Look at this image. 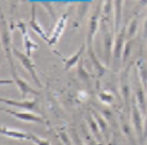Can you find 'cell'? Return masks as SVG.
<instances>
[{
	"instance_id": "obj_1",
	"label": "cell",
	"mask_w": 147,
	"mask_h": 145,
	"mask_svg": "<svg viewBox=\"0 0 147 145\" xmlns=\"http://www.w3.org/2000/svg\"><path fill=\"white\" fill-rule=\"evenodd\" d=\"M6 21L5 17L1 14V45L4 50L5 57L9 63V66H15L14 64V55H13V40H12V28Z\"/></svg>"
},
{
	"instance_id": "obj_2",
	"label": "cell",
	"mask_w": 147,
	"mask_h": 145,
	"mask_svg": "<svg viewBox=\"0 0 147 145\" xmlns=\"http://www.w3.org/2000/svg\"><path fill=\"white\" fill-rule=\"evenodd\" d=\"M132 64L124 67L122 72L120 74V92L123 99L126 103V109L130 111V103H131V80H130V71H131Z\"/></svg>"
},
{
	"instance_id": "obj_3",
	"label": "cell",
	"mask_w": 147,
	"mask_h": 145,
	"mask_svg": "<svg viewBox=\"0 0 147 145\" xmlns=\"http://www.w3.org/2000/svg\"><path fill=\"white\" fill-rule=\"evenodd\" d=\"M109 23L106 21V18L102 16L101 23H100V30L102 33V41H103V51L104 57L107 60V63H109L113 59V31L109 28Z\"/></svg>"
},
{
	"instance_id": "obj_4",
	"label": "cell",
	"mask_w": 147,
	"mask_h": 145,
	"mask_svg": "<svg viewBox=\"0 0 147 145\" xmlns=\"http://www.w3.org/2000/svg\"><path fill=\"white\" fill-rule=\"evenodd\" d=\"M130 118H131V124L134 127V130L136 133V136L139 139H144V118L143 113L139 108L137 100L132 95L131 103H130Z\"/></svg>"
},
{
	"instance_id": "obj_5",
	"label": "cell",
	"mask_w": 147,
	"mask_h": 145,
	"mask_svg": "<svg viewBox=\"0 0 147 145\" xmlns=\"http://www.w3.org/2000/svg\"><path fill=\"white\" fill-rule=\"evenodd\" d=\"M13 55H14V57L19 61V63L21 64V66L26 70V72L31 75L32 79L35 82V84H36L38 87H42L39 76L37 74L36 66H35L34 61L32 60V58H30V57H28L25 53H23L22 51L18 50L15 46L13 47Z\"/></svg>"
},
{
	"instance_id": "obj_6",
	"label": "cell",
	"mask_w": 147,
	"mask_h": 145,
	"mask_svg": "<svg viewBox=\"0 0 147 145\" xmlns=\"http://www.w3.org/2000/svg\"><path fill=\"white\" fill-rule=\"evenodd\" d=\"M101 17H102V7L98 5L96 9L92 12L90 15L88 21V30H87V36H86V46L87 48L94 47L92 42L95 39V36L97 35L98 30L100 29V23H101Z\"/></svg>"
},
{
	"instance_id": "obj_7",
	"label": "cell",
	"mask_w": 147,
	"mask_h": 145,
	"mask_svg": "<svg viewBox=\"0 0 147 145\" xmlns=\"http://www.w3.org/2000/svg\"><path fill=\"white\" fill-rule=\"evenodd\" d=\"M132 89H134V97L137 100V103H138L139 108L142 111L143 115H146L147 113V93L146 90L144 89L143 85H142L141 80L139 78L138 74L135 70V78L132 80Z\"/></svg>"
},
{
	"instance_id": "obj_8",
	"label": "cell",
	"mask_w": 147,
	"mask_h": 145,
	"mask_svg": "<svg viewBox=\"0 0 147 145\" xmlns=\"http://www.w3.org/2000/svg\"><path fill=\"white\" fill-rule=\"evenodd\" d=\"M9 67H11V73H12L13 79H14L15 85L17 86L19 92H20V94H21L22 99H25V98L28 97V95H35V96H39V95H40L39 92H38L36 89H34L33 87H31L28 82H25L24 79L21 78V77L18 75L17 70H16V67L15 66H9Z\"/></svg>"
},
{
	"instance_id": "obj_9",
	"label": "cell",
	"mask_w": 147,
	"mask_h": 145,
	"mask_svg": "<svg viewBox=\"0 0 147 145\" xmlns=\"http://www.w3.org/2000/svg\"><path fill=\"white\" fill-rule=\"evenodd\" d=\"M3 112L7 113L9 115H12L13 117H15L16 119H18L23 122H28V123H45L44 118L42 116L38 115L34 112H23V111H14V110H6L2 109Z\"/></svg>"
},
{
	"instance_id": "obj_10",
	"label": "cell",
	"mask_w": 147,
	"mask_h": 145,
	"mask_svg": "<svg viewBox=\"0 0 147 145\" xmlns=\"http://www.w3.org/2000/svg\"><path fill=\"white\" fill-rule=\"evenodd\" d=\"M126 28L122 26V28L120 29V31L117 33V37L115 39V43H113V60L116 63H120L122 62V55H123V50L125 47V41H126Z\"/></svg>"
},
{
	"instance_id": "obj_11",
	"label": "cell",
	"mask_w": 147,
	"mask_h": 145,
	"mask_svg": "<svg viewBox=\"0 0 147 145\" xmlns=\"http://www.w3.org/2000/svg\"><path fill=\"white\" fill-rule=\"evenodd\" d=\"M1 102L6 104L9 106H14L17 109H23L28 110V112H33V111H39V104H38V100L36 98L33 99H22V100H14L9 99V98H1Z\"/></svg>"
},
{
	"instance_id": "obj_12",
	"label": "cell",
	"mask_w": 147,
	"mask_h": 145,
	"mask_svg": "<svg viewBox=\"0 0 147 145\" xmlns=\"http://www.w3.org/2000/svg\"><path fill=\"white\" fill-rule=\"evenodd\" d=\"M68 20V12L62 14V16L59 18V20L56 22L55 27L53 29L52 35L49 36V45L53 46L55 45L56 43L58 42L59 39L61 38L62 33L64 31V29L66 28V23H67Z\"/></svg>"
},
{
	"instance_id": "obj_13",
	"label": "cell",
	"mask_w": 147,
	"mask_h": 145,
	"mask_svg": "<svg viewBox=\"0 0 147 145\" xmlns=\"http://www.w3.org/2000/svg\"><path fill=\"white\" fill-rule=\"evenodd\" d=\"M36 3L33 2L31 6V19L28 21V26L31 29H33L35 33L38 35L39 37H41L44 41H45L47 44H49V37L47 36V33H45V30L43 29L42 25L38 22V19H37V12H36Z\"/></svg>"
},
{
	"instance_id": "obj_14",
	"label": "cell",
	"mask_w": 147,
	"mask_h": 145,
	"mask_svg": "<svg viewBox=\"0 0 147 145\" xmlns=\"http://www.w3.org/2000/svg\"><path fill=\"white\" fill-rule=\"evenodd\" d=\"M1 135L11 139L19 140V141H30L31 140V133H26L23 130H15V128H11V127L1 126L0 130Z\"/></svg>"
},
{
	"instance_id": "obj_15",
	"label": "cell",
	"mask_w": 147,
	"mask_h": 145,
	"mask_svg": "<svg viewBox=\"0 0 147 145\" xmlns=\"http://www.w3.org/2000/svg\"><path fill=\"white\" fill-rule=\"evenodd\" d=\"M86 48H87L86 43H83L82 45L79 47V49L77 50L76 53H74L73 55H71V57H69V58L64 59V60H63L65 71H69V70H71L74 66H76V65H78V64H79L80 61L82 60V59H81V57H82L83 52H84V50H85Z\"/></svg>"
},
{
	"instance_id": "obj_16",
	"label": "cell",
	"mask_w": 147,
	"mask_h": 145,
	"mask_svg": "<svg viewBox=\"0 0 147 145\" xmlns=\"http://www.w3.org/2000/svg\"><path fill=\"white\" fill-rule=\"evenodd\" d=\"M135 70L147 93V62L143 58L138 59L135 63Z\"/></svg>"
},
{
	"instance_id": "obj_17",
	"label": "cell",
	"mask_w": 147,
	"mask_h": 145,
	"mask_svg": "<svg viewBox=\"0 0 147 145\" xmlns=\"http://www.w3.org/2000/svg\"><path fill=\"white\" fill-rule=\"evenodd\" d=\"M86 122H87V126L89 128V132L92 134V136L96 139V141L100 145H104V143H103V135H102L100 127H99L97 121L95 120V118L92 117V115L87 116Z\"/></svg>"
},
{
	"instance_id": "obj_18",
	"label": "cell",
	"mask_w": 147,
	"mask_h": 145,
	"mask_svg": "<svg viewBox=\"0 0 147 145\" xmlns=\"http://www.w3.org/2000/svg\"><path fill=\"white\" fill-rule=\"evenodd\" d=\"M123 2L122 1H115L113 2V26L115 33H118L121 29L123 16Z\"/></svg>"
},
{
	"instance_id": "obj_19",
	"label": "cell",
	"mask_w": 147,
	"mask_h": 145,
	"mask_svg": "<svg viewBox=\"0 0 147 145\" xmlns=\"http://www.w3.org/2000/svg\"><path fill=\"white\" fill-rule=\"evenodd\" d=\"M87 53H88L89 59H90V61H92V67H94V68L96 69V71L98 72L99 76H102L105 72H106V68H105V66L102 64L101 61L99 60L98 57H97L95 50H94V47H89V48H87Z\"/></svg>"
},
{
	"instance_id": "obj_20",
	"label": "cell",
	"mask_w": 147,
	"mask_h": 145,
	"mask_svg": "<svg viewBox=\"0 0 147 145\" xmlns=\"http://www.w3.org/2000/svg\"><path fill=\"white\" fill-rule=\"evenodd\" d=\"M22 41H23V46H24V50H25V55L32 58V53L34 50L39 48V45L35 42L34 40L32 39L28 33H24L23 36H22Z\"/></svg>"
},
{
	"instance_id": "obj_21",
	"label": "cell",
	"mask_w": 147,
	"mask_h": 145,
	"mask_svg": "<svg viewBox=\"0 0 147 145\" xmlns=\"http://www.w3.org/2000/svg\"><path fill=\"white\" fill-rule=\"evenodd\" d=\"M92 117L95 118V120L97 121V123H98L99 127H100V130H101L103 137H105L106 134L108 133L107 132L108 123H107V121H106V119L102 115H100L98 112H96V111H92Z\"/></svg>"
},
{
	"instance_id": "obj_22",
	"label": "cell",
	"mask_w": 147,
	"mask_h": 145,
	"mask_svg": "<svg viewBox=\"0 0 147 145\" xmlns=\"http://www.w3.org/2000/svg\"><path fill=\"white\" fill-rule=\"evenodd\" d=\"M137 30H138V18L134 17L129 22L128 26L126 27V38L128 40H131L136 36Z\"/></svg>"
},
{
	"instance_id": "obj_23",
	"label": "cell",
	"mask_w": 147,
	"mask_h": 145,
	"mask_svg": "<svg viewBox=\"0 0 147 145\" xmlns=\"http://www.w3.org/2000/svg\"><path fill=\"white\" fill-rule=\"evenodd\" d=\"M77 75L79 76L80 79H82V82H89V73L87 72L84 68V63H83V60H81L79 62V64L77 65Z\"/></svg>"
},
{
	"instance_id": "obj_24",
	"label": "cell",
	"mask_w": 147,
	"mask_h": 145,
	"mask_svg": "<svg viewBox=\"0 0 147 145\" xmlns=\"http://www.w3.org/2000/svg\"><path fill=\"white\" fill-rule=\"evenodd\" d=\"M98 98L102 103L108 104V106L111 104L113 102V100H115V96L109 92H100L98 95Z\"/></svg>"
},
{
	"instance_id": "obj_25",
	"label": "cell",
	"mask_w": 147,
	"mask_h": 145,
	"mask_svg": "<svg viewBox=\"0 0 147 145\" xmlns=\"http://www.w3.org/2000/svg\"><path fill=\"white\" fill-rule=\"evenodd\" d=\"M102 16L108 18L110 14L113 12V1H104L102 3Z\"/></svg>"
},
{
	"instance_id": "obj_26",
	"label": "cell",
	"mask_w": 147,
	"mask_h": 145,
	"mask_svg": "<svg viewBox=\"0 0 147 145\" xmlns=\"http://www.w3.org/2000/svg\"><path fill=\"white\" fill-rule=\"evenodd\" d=\"M32 143H34L35 145H52L49 140L45 139V138H41V137H38L35 134L31 133V140Z\"/></svg>"
},
{
	"instance_id": "obj_27",
	"label": "cell",
	"mask_w": 147,
	"mask_h": 145,
	"mask_svg": "<svg viewBox=\"0 0 147 145\" xmlns=\"http://www.w3.org/2000/svg\"><path fill=\"white\" fill-rule=\"evenodd\" d=\"M131 49H132V41L128 40L125 44L124 50H123V55H122V63H125L127 59L129 58V55H131Z\"/></svg>"
},
{
	"instance_id": "obj_28",
	"label": "cell",
	"mask_w": 147,
	"mask_h": 145,
	"mask_svg": "<svg viewBox=\"0 0 147 145\" xmlns=\"http://www.w3.org/2000/svg\"><path fill=\"white\" fill-rule=\"evenodd\" d=\"M59 138L61 140V142L64 145H74L73 140H71V137L68 136V134L64 130H59L58 132Z\"/></svg>"
},
{
	"instance_id": "obj_29",
	"label": "cell",
	"mask_w": 147,
	"mask_h": 145,
	"mask_svg": "<svg viewBox=\"0 0 147 145\" xmlns=\"http://www.w3.org/2000/svg\"><path fill=\"white\" fill-rule=\"evenodd\" d=\"M84 135H85V138H84V142L86 145H100L94 137L90 135V133H88L87 130H84Z\"/></svg>"
},
{
	"instance_id": "obj_30",
	"label": "cell",
	"mask_w": 147,
	"mask_h": 145,
	"mask_svg": "<svg viewBox=\"0 0 147 145\" xmlns=\"http://www.w3.org/2000/svg\"><path fill=\"white\" fill-rule=\"evenodd\" d=\"M71 137V140H73L74 145H86L85 142H84V141L79 137V135L77 134L76 130H73Z\"/></svg>"
},
{
	"instance_id": "obj_31",
	"label": "cell",
	"mask_w": 147,
	"mask_h": 145,
	"mask_svg": "<svg viewBox=\"0 0 147 145\" xmlns=\"http://www.w3.org/2000/svg\"><path fill=\"white\" fill-rule=\"evenodd\" d=\"M15 26L18 28L19 30H20V33H21L22 36H23L24 33H28V27H26V24H25V22H23L22 20H19V21L15 24Z\"/></svg>"
},
{
	"instance_id": "obj_32",
	"label": "cell",
	"mask_w": 147,
	"mask_h": 145,
	"mask_svg": "<svg viewBox=\"0 0 147 145\" xmlns=\"http://www.w3.org/2000/svg\"><path fill=\"white\" fill-rule=\"evenodd\" d=\"M15 82H14V79H1L0 80V85L1 86H4V85H14Z\"/></svg>"
},
{
	"instance_id": "obj_33",
	"label": "cell",
	"mask_w": 147,
	"mask_h": 145,
	"mask_svg": "<svg viewBox=\"0 0 147 145\" xmlns=\"http://www.w3.org/2000/svg\"><path fill=\"white\" fill-rule=\"evenodd\" d=\"M143 38L147 40V17L145 19L144 23H143Z\"/></svg>"
},
{
	"instance_id": "obj_34",
	"label": "cell",
	"mask_w": 147,
	"mask_h": 145,
	"mask_svg": "<svg viewBox=\"0 0 147 145\" xmlns=\"http://www.w3.org/2000/svg\"><path fill=\"white\" fill-rule=\"evenodd\" d=\"M144 139H147V113L144 118Z\"/></svg>"
}]
</instances>
